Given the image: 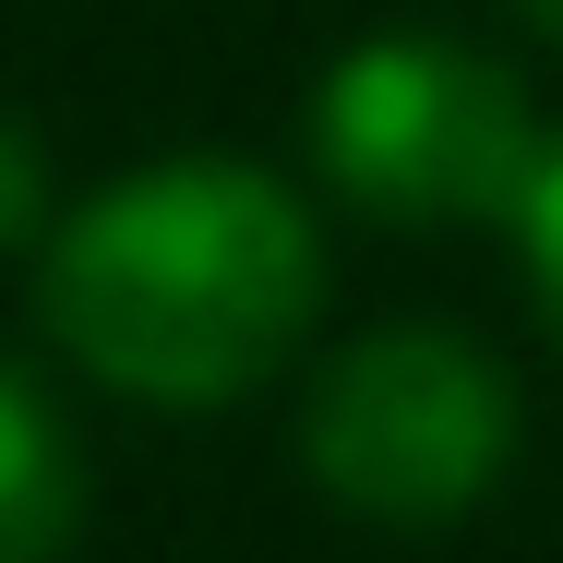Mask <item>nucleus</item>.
I'll use <instances>...</instances> for the list:
<instances>
[{
  "label": "nucleus",
  "mask_w": 563,
  "mask_h": 563,
  "mask_svg": "<svg viewBox=\"0 0 563 563\" xmlns=\"http://www.w3.org/2000/svg\"><path fill=\"white\" fill-rule=\"evenodd\" d=\"M24 240H48V144L0 109V252H24Z\"/></svg>",
  "instance_id": "obj_5"
},
{
  "label": "nucleus",
  "mask_w": 563,
  "mask_h": 563,
  "mask_svg": "<svg viewBox=\"0 0 563 563\" xmlns=\"http://www.w3.org/2000/svg\"><path fill=\"white\" fill-rule=\"evenodd\" d=\"M300 467L372 528H455L516 467V384L455 324H384L312 372Z\"/></svg>",
  "instance_id": "obj_3"
},
{
  "label": "nucleus",
  "mask_w": 563,
  "mask_h": 563,
  "mask_svg": "<svg viewBox=\"0 0 563 563\" xmlns=\"http://www.w3.org/2000/svg\"><path fill=\"white\" fill-rule=\"evenodd\" d=\"M516 12H528V24H540V36L563 48V0H516Z\"/></svg>",
  "instance_id": "obj_7"
},
{
  "label": "nucleus",
  "mask_w": 563,
  "mask_h": 563,
  "mask_svg": "<svg viewBox=\"0 0 563 563\" xmlns=\"http://www.w3.org/2000/svg\"><path fill=\"white\" fill-rule=\"evenodd\" d=\"M85 528V444L24 360H0V563H60Z\"/></svg>",
  "instance_id": "obj_4"
},
{
  "label": "nucleus",
  "mask_w": 563,
  "mask_h": 563,
  "mask_svg": "<svg viewBox=\"0 0 563 563\" xmlns=\"http://www.w3.org/2000/svg\"><path fill=\"white\" fill-rule=\"evenodd\" d=\"M36 312L73 372L144 408L252 396L324 312V228L252 156H168L85 192L36 252Z\"/></svg>",
  "instance_id": "obj_1"
},
{
  "label": "nucleus",
  "mask_w": 563,
  "mask_h": 563,
  "mask_svg": "<svg viewBox=\"0 0 563 563\" xmlns=\"http://www.w3.org/2000/svg\"><path fill=\"white\" fill-rule=\"evenodd\" d=\"M516 240H528V288H540V312L563 324V144L540 156V180H528V205H516Z\"/></svg>",
  "instance_id": "obj_6"
},
{
  "label": "nucleus",
  "mask_w": 563,
  "mask_h": 563,
  "mask_svg": "<svg viewBox=\"0 0 563 563\" xmlns=\"http://www.w3.org/2000/svg\"><path fill=\"white\" fill-rule=\"evenodd\" d=\"M312 156L347 205L396 228L516 217L540 180V109L528 85L467 36H360L312 85Z\"/></svg>",
  "instance_id": "obj_2"
}]
</instances>
